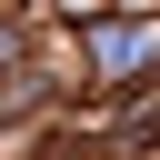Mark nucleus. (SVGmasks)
I'll return each instance as SVG.
<instances>
[{"label":"nucleus","instance_id":"f257e3e1","mask_svg":"<svg viewBox=\"0 0 160 160\" xmlns=\"http://www.w3.org/2000/svg\"><path fill=\"white\" fill-rule=\"evenodd\" d=\"M70 70L100 110H130L150 80H160V0H120L110 20L70 30Z\"/></svg>","mask_w":160,"mask_h":160}]
</instances>
